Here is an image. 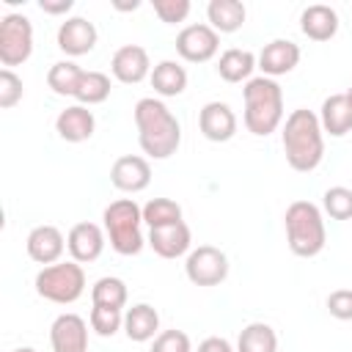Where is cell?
<instances>
[{"mask_svg":"<svg viewBox=\"0 0 352 352\" xmlns=\"http://www.w3.org/2000/svg\"><path fill=\"white\" fill-rule=\"evenodd\" d=\"M74 6V0H38V8L44 14H66Z\"/></svg>","mask_w":352,"mask_h":352,"instance_id":"cell-38","label":"cell"},{"mask_svg":"<svg viewBox=\"0 0 352 352\" xmlns=\"http://www.w3.org/2000/svg\"><path fill=\"white\" fill-rule=\"evenodd\" d=\"M52 352H88V324L77 314H60L50 327Z\"/></svg>","mask_w":352,"mask_h":352,"instance_id":"cell-10","label":"cell"},{"mask_svg":"<svg viewBox=\"0 0 352 352\" xmlns=\"http://www.w3.org/2000/svg\"><path fill=\"white\" fill-rule=\"evenodd\" d=\"M91 327H94L96 336H102V338L116 336V333L124 327V314H121V308L94 305V308H91Z\"/></svg>","mask_w":352,"mask_h":352,"instance_id":"cell-31","label":"cell"},{"mask_svg":"<svg viewBox=\"0 0 352 352\" xmlns=\"http://www.w3.org/2000/svg\"><path fill=\"white\" fill-rule=\"evenodd\" d=\"M94 305H110V308H124L126 305V283L121 278H99L91 289Z\"/></svg>","mask_w":352,"mask_h":352,"instance_id":"cell-30","label":"cell"},{"mask_svg":"<svg viewBox=\"0 0 352 352\" xmlns=\"http://www.w3.org/2000/svg\"><path fill=\"white\" fill-rule=\"evenodd\" d=\"M258 58L250 52V50H226L217 60V74L226 80V82H242V80H250L253 69H256Z\"/></svg>","mask_w":352,"mask_h":352,"instance_id":"cell-24","label":"cell"},{"mask_svg":"<svg viewBox=\"0 0 352 352\" xmlns=\"http://www.w3.org/2000/svg\"><path fill=\"white\" fill-rule=\"evenodd\" d=\"M28 256L36 261V264H58V258L63 256V234L55 228V226H36L30 234H28Z\"/></svg>","mask_w":352,"mask_h":352,"instance_id":"cell-18","label":"cell"},{"mask_svg":"<svg viewBox=\"0 0 352 352\" xmlns=\"http://www.w3.org/2000/svg\"><path fill=\"white\" fill-rule=\"evenodd\" d=\"M190 0H154V14L168 22V25H176V22H184L187 14H190Z\"/></svg>","mask_w":352,"mask_h":352,"instance_id":"cell-34","label":"cell"},{"mask_svg":"<svg viewBox=\"0 0 352 352\" xmlns=\"http://www.w3.org/2000/svg\"><path fill=\"white\" fill-rule=\"evenodd\" d=\"M113 77L124 85H135L146 77H151V63H148V52L140 44H124L121 50H116L113 60H110Z\"/></svg>","mask_w":352,"mask_h":352,"instance_id":"cell-12","label":"cell"},{"mask_svg":"<svg viewBox=\"0 0 352 352\" xmlns=\"http://www.w3.org/2000/svg\"><path fill=\"white\" fill-rule=\"evenodd\" d=\"M135 124H138V143L143 154L154 160H168L176 154L182 143V126L176 116L154 96H146L135 104Z\"/></svg>","mask_w":352,"mask_h":352,"instance_id":"cell-1","label":"cell"},{"mask_svg":"<svg viewBox=\"0 0 352 352\" xmlns=\"http://www.w3.org/2000/svg\"><path fill=\"white\" fill-rule=\"evenodd\" d=\"M110 182L121 192H140L151 182V165H148V160H143L138 154H124L113 162Z\"/></svg>","mask_w":352,"mask_h":352,"instance_id":"cell-13","label":"cell"},{"mask_svg":"<svg viewBox=\"0 0 352 352\" xmlns=\"http://www.w3.org/2000/svg\"><path fill=\"white\" fill-rule=\"evenodd\" d=\"M151 352H192L190 336L182 333V330H162V333L154 338Z\"/></svg>","mask_w":352,"mask_h":352,"instance_id":"cell-33","label":"cell"},{"mask_svg":"<svg viewBox=\"0 0 352 352\" xmlns=\"http://www.w3.org/2000/svg\"><path fill=\"white\" fill-rule=\"evenodd\" d=\"M96 118L85 104H72L66 110H60V116L55 118V129L66 143H82L94 135Z\"/></svg>","mask_w":352,"mask_h":352,"instance_id":"cell-19","label":"cell"},{"mask_svg":"<svg viewBox=\"0 0 352 352\" xmlns=\"http://www.w3.org/2000/svg\"><path fill=\"white\" fill-rule=\"evenodd\" d=\"M58 47L66 55H85L96 47V28L85 16H72L58 28Z\"/></svg>","mask_w":352,"mask_h":352,"instance_id":"cell-17","label":"cell"},{"mask_svg":"<svg viewBox=\"0 0 352 352\" xmlns=\"http://www.w3.org/2000/svg\"><path fill=\"white\" fill-rule=\"evenodd\" d=\"M300 28L314 41H327L338 33V14L324 3H314L300 14Z\"/></svg>","mask_w":352,"mask_h":352,"instance_id":"cell-21","label":"cell"},{"mask_svg":"<svg viewBox=\"0 0 352 352\" xmlns=\"http://www.w3.org/2000/svg\"><path fill=\"white\" fill-rule=\"evenodd\" d=\"M236 352H278V336L264 322H250L236 338Z\"/></svg>","mask_w":352,"mask_h":352,"instance_id":"cell-26","label":"cell"},{"mask_svg":"<svg viewBox=\"0 0 352 352\" xmlns=\"http://www.w3.org/2000/svg\"><path fill=\"white\" fill-rule=\"evenodd\" d=\"M280 140H283L286 162L300 173L314 170L324 157L322 124H319V116L314 110H305V107L292 110L286 124H283Z\"/></svg>","mask_w":352,"mask_h":352,"instance_id":"cell-2","label":"cell"},{"mask_svg":"<svg viewBox=\"0 0 352 352\" xmlns=\"http://www.w3.org/2000/svg\"><path fill=\"white\" fill-rule=\"evenodd\" d=\"M206 16H209V28H214L217 33H234L245 25V6L239 0H212L206 6Z\"/></svg>","mask_w":352,"mask_h":352,"instance_id":"cell-23","label":"cell"},{"mask_svg":"<svg viewBox=\"0 0 352 352\" xmlns=\"http://www.w3.org/2000/svg\"><path fill=\"white\" fill-rule=\"evenodd\" d=\"M346 99H349V102H352V85H349V91H346Z\"/></svg>","mask_w":352,"mask_h":352,"instance_id":"cell-41","label":"cell"},{"mask_svg":"<svg viewBox=\"0 0 352 352\" xmlns=\"http://www.w3.org/2000/svg\"><path fill=\"white\" fill-rule=\"evenodd\" d=\"M80 80H82V69H80L74 60H58V63H52V69L47 72V85H50L58 96H74Z\"/></svg>","mask_w":352,"mask_h":352,"instance_id":"cell-27","label":"cell"},{"mask_svg":"<svg viewBox=\"0 0 352 352\" xmlns=\"http://www.w3.org/2000/svg\"><path fill=\"white\" fill-rule=\"evenodd\" d=\"M33 52V25L22 14H6L0 19V63L19 66Z\"/></svg>","mask_w":352,"mask_h":352,"instance_id":"cell-7","label":"cell"},{"mask_svg":"<svg viewBox=\"0 0 352 352\" xmlns=\"http://www.w3.org/2000/svg\"><path fill=\"white\" fill-rule=\"evenodd\" d=\"M66 248L77 264H91L104 250V234L96 223H77L66 236Z\"/></svg>","mask_w":352,"mask_h":352,"instance_id":"cell-16","label":"cell"},{"mask_svg":"<svg viewBox=\"0 0 352 352\" xmlns=\"http://www.w3.org/2000/svg\"><path fill=\"white\" fill-rule=\"evenodd\" d=\"M297 63H300V47L289 38H275L264 44V50L258 52V69L264 72V77H272V80L280 74H289Z\"/></svg>","mask_w":352,"mask_h":352,"instance_id":"cell-14","label":"cell"},{"mask_svg":"<svg viewBox=\"0 0 352 352\" xmlns=\"http://www.w3.org/2000/svg\"><path fill=\"white\" fill-rule=\"evenodd\" d=\"M110 96V77L104 72H82V80L77 85V94L74 99L80 104H99Z\"/></svg>","mask_w":352,"mask_h":352,"instance_id":"cell-28","label":"cell"},{"mask_svg":"<svg viewBox=\"0 0 352 352\" xmlns=\"http://www.w3.org/2000/svg\"><path fill=\"white\" fill-rule=\"evenodd\" d=\"M184 272L195 286H217L228 275V258L214 245H198L195 250H190Z\"/></svg>","mask_w":352,"mask_h":352,"instance_id":"cell-8","label":"cell"},{"mask_svg":"<svg viewBox=\"0 0 352 352\" xmlns=\"http://www.w3.org/2000/svg\"><path fill=\"white\" fill-rule=\"evenodd\" d=\"M190 242H192V234H190V226L184 220L170 223V226H160V228H151L148 231V245L162 258H179V256H184L190 250Z\"/></svg>","mask_w":352,"mask_h":352,"instance_id":"cell-15","label":"cell"},{"mask_svg":"<svg viewBox=\"0 0 352 352\" xmlns=\"http://www.w3.org/2000/svg\"><path fill=\"white\" fill-rule=\"evenodd\" d=\"M36 292L38 297L58 302V305H69L74 300L82 297L85 292V272L77 261H58L44 267L36 275Z\"/></svg>","mask_w":352,"mask_h":352,"instance_id":"cell-6","label":"cell"},{"mask_svg":"<svg viewBox=\"0 0 352 352\" xmlns=\"http://www.w3.org/2000/svg\"><path fill=\"white\" fill-rule=\"evenodd\" d=\"M104 231L110 236V248L121 256H135L143 250V234H140V223H143V209L132 201V198H118L113 201L104 214Z\"/></svg>","mask_w":352,"mask_h":352,"instance_id":"cell-5","label":"cell"},{"mask_svg":"<svg viewBox=\"0 0 352 352\" xmlns=\"http://www.w3.org/2000/svg\"><path fill=\"white\" fill-rule=\"evenodd\" d=\"M151 88L160 96H179L187 88V72L176 60H160L151 69Z\"/></svg>","mask_w":352,"mask_h":352,"instance_id":"cell-25","label":"cell"},{"mask_svg":"<svg viewBox=\"0 0 352 352\" xmlns=\"http://www.w3.org/2000/svg\"><path fill=\"white\" fill-rule=\"evenodd\" d=\"M157 330H160V314L148 302H138L124 314V333L129 341H138V344L151 341L160 336Z\"/></svg>","mask_w":352,"mask_h":352,"instance_id":"cell-22","label":"cell"},{"mask_svg":"<svg viewBox=\"0 0 352 352\" xmlns=\"http://www.w3.org/2000/svg\"><path fill=\"white\" fill-rule=\"evenodd\" d=\"M138 6H140L138 0H132V3H116V8H118V11H135Z\"/></svg>","mask_w":352,"mask_h":352,"instance_id":"cell-39","label":"cell"},{"mask_svg":"<svg viewBox=\"0 0 352 352\" xmlns=\"http://www.w3.org/2000/svg\"><path fill=\"white\" fill-rule=\"evenodd\" d=\"M14 352H36L33 346H19V349H14Z\"/></svg>","mask_w":352,"mask_h":352,"instance_id":"cell-40","label":"cell"},{"mask_svg":"<svg viewBox=\"0 0 352 352\" xmlns=\"http://www.w3.org/2000/svg\"><path fill=\"white\" fill-rule=\"evenodd\" d=\"M22 99V80L11 72V69H3L0 72V107H14L16 102Z\"/></svg>","mask_w":352,"mask_h":352,"instance_id":"cell-35","label":"cell"},{"mask_svg":"<svg viewBox=\"0 0 352 352\" xmlns=\"http://www.w3.org/2000/svg\"><path fill=\"white\" fill-rule=\"evenodd\" d=\"M327 311H330V316H336L341 322L352 319V289H336L327 297Z\"/></svg>","mask_w":352,"mask_h":352,"instance_id":"cell-36","label":"cell"},{"mask_svg":"<svg viewBox=\"0 0 352 352\" xmlns=\"http://www.w3.org/2000/svg\"><path fill=\"white\" fill-rule=\"evenodd\" d=\"M283 226H286V239L294 256L311 258L316 253H322L324 242H327V231H324V220L316 204L311 201H294L289 204L286 214H283Z\"/></svg>","mask_w":352,"mask_h":352,"instance_id":"cell-4","label":"cell"},{"mask_svg":"<svg viewBox=\"0 0 352 352\" xmlns=\"http://www.w3.org/2000/svg\"><path fill=\"white\" fill-rule=\"evenodd\" d=\"M322 206L333 220H349L352 217V190L349 187H330L322 195Z\"/></svg>","mask_w":352,"mask_h":352,"instance_id":"cell-32","label":"cell"},{"mask_svg":"<svg viewBox=\"0 0 352 352\" xmlns=\"http://www.w3.org/2000/svg\"><path fill=\"white\" fill-rule=\"evenodd\" d=\"M182 220V206L170 198H151L143 206V223H148V228H160V226H170Z\"/></svg>","mask_w":352,"mask_h":352,"instance_id":"cell-29","label":"cell"},{"mask_svg":"<svg viewBox=\"0 0 352 352\" xmlns=\"http://www.w3.org/2000/svg\"><path fill=\"white\" fill-rule=\"evenodd\" d=\"M198 129L212 143H226L236 135V116L226 102H206L198 113Z\"/></svg>","mask_w":352,"mask_h":352,"instance_id":"cell-11","label":"cell"},{"mask_svg":"<svg viewBox=\"0 0 352 352\" xmlns=\"http://www.w3.org/2000/svg\"><path fill=\"white\" fill-rule=\"evenodd\" d=\"M248 132L267 138L283 121V91L272 77H250L242 88Z\"/></svg>","mask_w":352,"mask_h":352,"instance_id":"cell-3","label":"cell"},{"mask_svg":"<svg viewBox=\"0 0 352 352\" xmlns=\"http://www.w3.org/2000/svg\"><path fill=\"white\" fill-rule=\"evenodd\" d=\"M198 352H234V349H231V344H228L226 338L209 336V338H204V341L198 344Z\"/></svg>","mask_w":352,"mask_h":352,"instance_id":"cell-37","label":"cell"},{"mask_svg":"<svg viewBox=\"0 0 352 352\" xmlns=\"http://www.w3.org/2000/svg\"><path fill=\"white\" fill-rule=\"evenodd\" d=\"M217 47H220V36L209 25H187L176 36V52L190 63H204L214 58Z\"/></svg>","mask_w":352,"mask_h":352,"instance_id":"cell-9","label":"cell"},{"mask_svg":"<svg viewBox=\"0 0 352 352\" xmlns=\"http://www.w3.org/2000/svg\"><path fill=\"white\" fill-rule=\"evenodd\" d=\"M319 124H322V132L333 138H344L352 129V102L346 99V94H333L322 102Z\"/></svg>","mask_w":352,"mask_h":352,"instance_id":"cell-20","label":"cell"}]
</instances>
